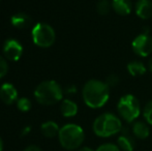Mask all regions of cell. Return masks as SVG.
I'll use <instances>...</instances> for the list:
<instances>
[{"label": "cell", "mask_w": 152, "mask_h": 151, "mask_svg": "<svg viewBox=\"0 0 152 151\" xmlns=\"http://www.w3.org/2000/svg\"><path fill=\"white\" fill-rule=\"evenodd\" d=\"M84 103L91 109H99L107 104L110 96V87L106 82L99 80H89L83 87Z\"/></svg>", "instance_id": "cell-1"}, {"label": "cell", "mask_w": 152, "mask_h": 151, "mask_svg": "<svg viewBox=\"0 0 152 151\" xmlns=\"http://www.w3.org/2000/svg\"><path fill=\"white\" fill-rule=\"evenodd\" d=\"M34 97L40 105L52 106L62 101L63 90L56 81H44L36 86L34 90Z\"/></svg>", "instance_id": "cell-2"}, {"label": "cell", "mask_w": 152, "mask_h": 151, "mask_svg": "<svg viewBox=\"0 0 152 151\" xmlns=\"http://www.w3.org/2000/svg\"><path fill=\"white\" fill-rule=\"evenodd\" d=\"M121 120L112 113H104L94 120L92 128L97 137L109 138L120 133L122 131Z\"/></svg>", "instance_id": "cell-3"}, {"label": "cell", "mask_w": 152, "mask_h": 151, "mask_svg": "<svg viewBox=\"0 0 152 151\" xmlns=\"http://www.w3.org/2000/svg\"><path fill=\"white\" fill-rule=\"evenodd\" d=\"M60 145L66 150H76L81 147L85 140V133L78 124L68 123L60 128L58 133Z\"/></svg>", "instance_id": "cell-4"}, {"label": "cell", "mask_w": 152, "mask_h": 151, "mask_svg": "<svg viewBox=\"0 0 152 151\" xmlns=\"http://www.w3.org/2000/svg\"><path fill=\"white\" fill-rule=\"evenodd\" d=\"M119 115L128 123H132L140 116L141 106L138 98L132 94H125L117 104Z\"/></svg>", "instance_id": "cell-5"}, {"label": "cell", "mask_w": 152, "mask_h": 151, "mask_svg": "<svg viewBox=\"0 0 152 151\" xmlns=\"http://www.w3.org/2000/svg\"><path fill=\"white\" fill-rule=\"evenodd\" d=\"M33 42L39 48H50L56 39V33L52 26L47 23H37L31 31Z\"/></svg>", "instance_id": "cell-6"}, {"label": "cell", "mask_w": 152, "mask_h": 151, "mask_svg": "<svg viewBox=\"0 0 152 151\" xmlns=\"http://www.w3.org/2000/svg\"><path fill=\"white\" fill-rule=\"evenodd\" d=\"M132 50L141 57H147L152 53V37L149 33L142 32L132 40Z\"/></svg>", "instance_id": "cell-7"}, {"label": "cell", "mask_w": 152, "mask_h": 151, "mask_svg": "<svg viewBox=\"0 0 152 151\" xmlns=\"http://www.w3.org/2000/svg\"><path fill=\"white\" fill-rule=\"evenodd\" d=\"M3 53L6 59L10 61H18L22 57L23 47L20 42L15 38H8L4 42Z\"/></svg>", "instance_id": "cell-8"}, {"label": "cell", "mask_w": 152, "mask_h": 151, "mask_svg": "<svg viewBox=\"0 0 152 151\" xmlns=\"http://www.w3.org/2000/svg\"><path fill=\"white\" fill-rule=\"evenodd\" d=\"M0 99L6 105H12L18 101V91L10 83H4L0 87Z\"/></svg>", "instance_id": "cell-9"}, {"label": "cell", "mask_w": 152, "mask_h": 151, "mask_svg": "<svg viewBox=\"0 0 152 151\" xmlns=\"http://www.w3.org/2000/svg\"><path fill=\"white\" fill-rule=\"evenodd\" d=\"M117 145L122 151H134L136 142L127 127H122L120 136L117 139Z\"/></svg>", "instance_id": "cell-10"}, {"label": "cell", "mask_w": 152, "mask_h": 151, "mask_svg": "<svg viewBox=\"0 0 152 151\" xmlns=\"http://www.w3.org/2000/svg\"><path fill=\"white\" fill-rule=\"evenodd\" d=\"M136 14L140 19L148 20L152 17L151 0H138L136 3Z\"/></svg>", "instance_id": "cell-11"}, {"label": "cell", "mask_w": 152, "mask_h": 151, "mask_svg": "<svg viewBox=\"0 0 152 151\" xmlns=\"http://www.w3.org/2000/svg\"><path fill=\"white\" fill-rule=\"evenodd\" d=\"M10 23L16 28L25 29L31 25L32 19L27 14H25V12H18V14H15L12 16Z\"/></svg>", "instance_id": "cell-12"}, {"label": "cell", "mask_w": 152, "mask_h": 151, "mask_svg": "<svg viewBox=\"0 0 152 151\" xmlns=\"http://www.w3.org/2000/svg\"><path fill=\"white\" fill-rule=\"evenodd\" d=\"M132 133L136 138L141 140L147 139L150 135V128H149L148 124L143 121H136L132 124Z\"/></svg>", "instance_id": "cell-13"}, {"label": "cell", "mask_w": 152, "mask_h": 151, "mask_svg": "<svg viewBox=\"0 0 152 151\" xmlns=\"http://www.w3.org/2000/svg\"><path fill=\"white\" fill-rule=\"evenodd\" d=\"M112 7L118 15L127 16L132 12V4L130 0H112Z\"/></svg>", "instance_id": "cell-14"}, {"label": "cell", "mask_w": 152, "mask_h": 151, "mask_svg": "<svg viewBox=\"0 0 152 151\" xmlns=\"http://www.w3.org/2000/svg\"><path fill=\"white\" fill-rule=\"evenodd\" d=\"M60 111L64 117H74L78 113V105L70 99H63L60 106Z\"/></svg>", "instance_id": "cell-15"}, {"label": "cell", "mask_w": 152, "mask_h": 151, "mask_svg": "<svg viewBox=\"0 0 152 151\" xmlns=\"http://www.w3.org/2000/svg\"><path fill=\"white\" fill-rule=\"evenodd\" d=\"M59 131H60V128H59L58 124L54 121H46L40 126V131L47 138L56 137V136H58Z\"/></svg>", "instance_id": "cell-16"}, {"label": "cell", "mask_w": 152, "mask_h": 151, "mask_svg": "<svg viewBox=\"0 0 152 151\" xmlns=\"http://www.w3.org/2000/svg\"><path fill=\"white\" fill-rule=\"evenodd\" d=\"M127 71L132 77H140L146 74V67L141 61L134 60L127 64Z\"/></svg>", "instance_id": "cell-17"}, {"label": "cell", "mask_w": 152, "mask_h": 151, "mask_svg": "<svg viewBox=\"0 0 152 151\" xmlns=\"http://www.w3.org/2000/svg\"><path fill=\"white\" fill-rule=\"evenodd\" d=\"M111 7H112V3H110L109 0H99L96 5V9L97 12L102 16H106L110 12Z\"/></svg>", "instance_id": "cell-18"}, {"label": "cell", "mask_w": 152, "mask_h": 151, "mask_svg": "<svg viewBox=\"0 0 152 151\" xmlns=\"http://www.w3.org/2000/svg\"><path fill=\"white\" fill-rule=\"evenodd\" d=\"M31 101L27 97H20L17 101V108L21 112H28L31 109Z\"/></svg>", "instance_id": "cell-19"}, {"label": "cell", "mask_w": 152, "mask_h": 151, "mask_svg": "<svg viewBox=\"0 0 152 151\" xmlns=\"http://www.w3.org/2000/svg\"><path fill=\"white\" fill-rule=\"evenodd\" d=\"M143 115H144V118L146 120V122L148 124L152 125V101H148L146 104L144 108V111H143Z\"/></svg>", "instance_id": "cell-20"}, {"label": "cell", "mask_w": 152, "mask_h": 151, "mask_svg": "<svg viewBox=\"0 0 152 151\" xmlns=\"http://www.w3.org/2000/svg\"><path fill=\"white\" fill-rule=\"evenodd\" d=\"M95 151H121L120 148L118 147V145L113 143H104L102 144L100 146H98L97 149Z\"/></svg>", "instance_id": "cell-21"}, {"label": "cell", "mask_w": 152, "mask_h": 151, "mask_svg": "<svg viewBox=\"0 0 152 151\" xmlns=\"http://www.w3.org/2000/svg\"><path fill=\"white\" fill-rule=\"evenodd\" d=\"M8 71V64L6 62V59L0 56V79L6 76Z\"/></svg>", "instance_id": "cell-22"}, {"label": "cell", "mask_w": 152, "mask_h": 151, "mask_svg": "<svg viewBox=\"0 0 152 151\" xmlns=\"http://www.w3.org/2000/svg\"><path fill=\"white\" fill-rule=\"evenodd\" d=\"M118 83H119V78L116 75H114V74L109 76L108 78H107V81H106V84L108 85L109 87L116 86Z\"/></svg>", "instance_id": "cell-23"}, {"label": "cell", "mask_w": 152, "mask_h": 151, "mask_svg": "<svg viewBox=\"0 0 152 151\" xmlns=\"http://www.w3.org/2000/svg\"><path fill=\"white\" fill-rule=\"evenodd\" d=\"M24 151H42V149L36 145H29L28 147L25 148Z\"/></svg>", "instance_id": "cell-24"}, {"label": "cell", "mask_w": 152, "mask_h": 151, "mask_svg": "<svg viewBox=\"0 0 152 151\" xmlns=\"http://www.w3.org/2000/svg\"><path fill=\"white\" fill-rule=\"evenodd\" d=\"M65 92H66V93H68V94H70V93H76V92H77L76 86H74V85H72V86H68L67 88H66Z\"/></svg>", "instance_id": "cell-25"}, {"label": "cell", "mask_w": 152, "mask_h": 151, "mask_svg": "<svg viewBox=\"0 0 152 151\" xmlns=\"http://www.w3.org/2000/svg\"><path fill=\"white\" fill-rule=\"evenodd\" d=\"M31 131V126H26V127H24V128L22 129V136L24 137V136H26V135H28L29 133Z\"/></svg>", "instance_id": "cell-26"}, {"label": "cell", "mask_w": 152, "mask_h": 151, "mask_svg": "<svg viewBox=\"0 0 152 151\" xmlns=\"http://www.w3.org/2000/svg\"><path fill=\"white\" fill-rule=\"evenodd\" d=\"M78 151H95V150H93L92 148L88 147V146H84V147H81Z\"/></svg>", "instance_id": "cell-27"}, {"label": "cell", "mask_w": 152, "mask_h": 151, "mask_svg": "<svg viewBox=\"0 0 152 151\" xmlns=\"http://www.w3.org/2000/svg\"><path fill=\"white\" fill-rule=\"evenodd\" d=\"M3 150V141H2V139L0 138V151Z\"/></svg>", "instance_id": "cell-28"}, {"label": "cell", "mask_w": 152, "mask_h": 151, "mask_svg": "<svg viewBox=\"0 0 152 151\" xmlns=\"http://www.w3.org/2000/svg\"><path fill=\"white\" fill-rule=\"evenodd\" d=\"M149 69L152 71V57H151L150 60H149Z\"/></svg>", "instance_id": "cell-29"}, {"label": "cell", "mask_w": 152, "mask_h": 151, "mask_svg": "<svg viewBox=\"0 0 152 151\" xmlns=\"http://www.w3.org/2000/svg\"><path fill=\"white\" fill-rule=\"evenodd\" d=\"M0 1H1V0H0Z\"/></svg>", "instance_id": "cell-30"}]
</instances>
